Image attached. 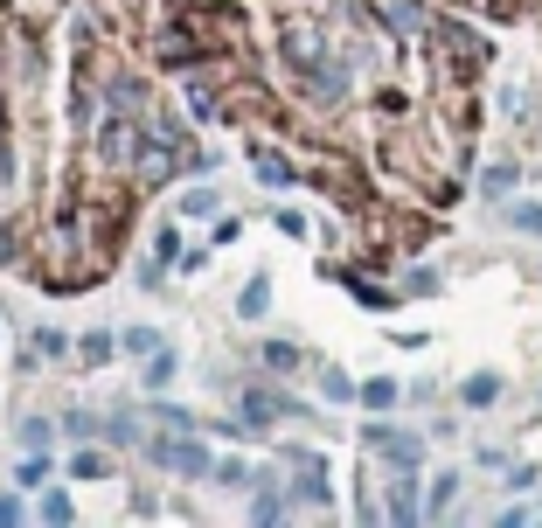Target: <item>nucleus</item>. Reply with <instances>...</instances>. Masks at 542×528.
<instances>
[{
    "label": "nucleus",
    "instance_id": "9d476101",
    "mask_svg": "<svg viewBox=\"0 0 542 528\" xmlns=\"http://www.w3.org/2000/svg\"><path fill=\"white\" fill-rule=\"evenodd\" d=\"M209 202H216V195H209V188H195V195H181V216H209Z\"/></svg>",
    "mask_w": 542,
    "mask_h": 528
},
{
    "label": "nucleus",
    "instance_id": "0eeeda50",
    "mask_svg": "<svg viewBox=\"0 0 542 528\" xmlns=\"http://www.w3.org/2000/svg\"><path fill=\"white\" fill-rule=\"evenodd\" d=\"M480 188H487V195H508V188H515V167H487Z\"/></svg>",
    "mask_w": 542,
    "mask_h": 528
},
{
    "label": "nucleus",
    "instance_id": "20e7f679",
    "mask_svg": "<svg viewBox=\"0 0 542 528\" xmlns=\"http://www.w3.org/2000/svg\"><path fill=\"white\" fill-rule=\"evenodd\" d=\"M320 390H327V403H348V396H362V383H348L341 369H327V383H320Z\"/></svg>",
    "mask_w": 542,
    "mask_h": 528
},
{
    "label": "nucleus",
    "instance_id": "9b49d317",
    "mask_svg": "<svg viewBox=\"0 0 542 528\" xmlns=\"http://www.w3.org/2000/svg\"><path fill=\"white\" fill-rule=\"evenodd\" d=\"M167 376H174V355H167V348H160V355H153V369H146V383H153V390H160V383H167Z\"/></svg>",
    "mask_w": 542,
    "mask_h": 528
},
{
    "label": "nucleus",
    "instance_id": "f03ea898",
    "mask_svg": "<svg viewBox=\"0 0 542 528\" xmlns=\"http://www.w3.org/2000/svg\"><path fill=\"white\" fill-rule=\"evenodd\" d=\"M466 403H473V410L501 403V376H473V383H466Z\"/></svg>",
    "mask_w": 542,
    "mask_h": 528
},
{
    "label": "nucleus",
    "instance_id": "39448f33",
    "mask_svg": "<svg viewBox=\"0 0 542 528\" xmlns=\"http://www.w3.org/2000/svg\"><path fill=\"white\" fill-rule=\"evenodd\" d=\"M362 403H369V410H390V403H397V383H383V376L362 383Z\"/></svg>",
    "mask_w": 542,
    "mask_h": 528
},
{
    "label": "nucleus",
    "instance_id": "423d86ee",
    "mask_svg": "<svg viewBox=\"0 0 542 528\" xmlns=\"http://www.w3.org/2000/svg\"><path fill=\"white\" fill-rule=\"evenodd\" d=\"M265 299H271L265 278H258V285H244V299H237V306H244V320H258V313H265Z\"/></svg>",
    "mask_w": 542,
    "mask_h": 528
},
{
    "label": "nucleus",
    "instance_id": "f257e3e1",
    "mask_svg": "<svg viewBox=\"0 0 542 528\" xmlns=\"http://www.w3.org/2000/svg\"><path fill=\"white\" fill-rule=\"evenodd\" d=\"M369 445H376V452H383V459H390V466H417V459H424V445H417V438H410V431H390V424H369Z\"/></svg>",
    "mask_w": 542,
    "mask_h": 528
},
{
    "label": "nucleus",
    "instance_id": "7ed1b4c3",
    "mask_svg": "<svg viewBox=\"0 0 542 528\" xmlns=\"http://www.w3.org/2000/svg\"><path fill=\"white\" fill-rule=\"evenodd\" d=\"M508 223H515L522 237H542V202H515V209H508Z\"/></svg>",
    "mask_w": 542,
    "mask_h": 528
},
{
    "label": "nucleus",
    "instance_id": "1a4fd4ad",
    "mask_svg": "<svg viewBox=\"0 0 542 528\" xmlns=\"http://www.w3.org/2000/svg\"><path fill=\"white\" fill-rule=\"evenodd\" d=\"M265 362H271V369H299V348H292V341H271Z\"/></svg>",
    "mask_w": 542,
    "mask_h": 528
},
{
    "label": "nucleus",
    "instance_id": "6e6552de",
    "mask_svg": "<svg viewBox=\"0 0 542 528\" xmlns=\"http://www.w3.org/2000/svg\"><path fill=\"white\" fill-rule=\"evenodd\" d=\"M452 494H459V473H438V480H431V515H438Z\"/></svg>",
    "mask_w": 542,
    "mask_h": 528
}]
</instances>
